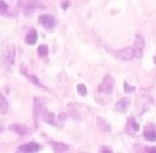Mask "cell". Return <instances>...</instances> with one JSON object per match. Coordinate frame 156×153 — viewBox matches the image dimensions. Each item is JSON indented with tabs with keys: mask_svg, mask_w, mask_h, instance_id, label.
Listing matches in <instances>:
<instances>
[{
	"mask_svg": "<svg viewBox=\"0 0 156 153\" xmlns=\"http://www.w3.org/2000/svg\"><path fill=\"white\" fill-rule=\"evenodd\" d=\"M114 78L112 77V75L106 74L103 78H102L101 83L98 86V93L100 94H112L114 90Z\"/></svg>",
	"mask_w": 156,
	"mask_h": 153,
	"instance_id": "cell-1",
	"label": "cell"
},
{
	"mask_svg": "<svg viewBox=\"0 0 156 153\" xmlns=\"http://www.w3.org/2000/svg\"><path fill=\"white\" fill-rule=\"evenodd\" d=\"M44 108L43 106V101L40 97H34L33 98V107H32V117H33V122H34V127L37 129L39 127V122L41 120V114Z\"/></svg>",
	"mask_w": 156,
	"mask_h": 153,
	"instance_id": "cell-2",
	"label": "cell"
},
{
	"mask_svg": "<svg viewBox=\"0 0 156 153\" xmlns=\"http://www.w3.org/2000/svg\"><path fill=\"white\" fill-rule=\"evenodd\" d=\"M145 46H146V42H145L144 35L140 34V33H137L136 35H135V41H133V44L135 59H140L143 57Z\"/></svg>",
	"mask_w": 156,
	"mask_h": 153,
	"instance_id": "cell-3",
	"label": "cell"
},
{
	"mask_svg": "<svg viewBox=\"0 0 156 153\" xmlns=\"http://www.w3.org/2000/svg\"><path fill=\"white\" fill-rule=\"evenodd\" d=\"M18 5H20V7L22 8V10H23L25 14H27V15L34 13L36 9H39V8L44 7V5L41 4L39 0H20Z\"/></svg>",
	"mask_w": 156,
	"mask_h": 153,
	"instance_id": "cell-4",
	"label": "cell"
},
{
	"mask_svg": "<svg viewBox=\"0 0 156 153\" xmlns=\"http://www.w3.org/2000/svg\"><path fill=\"white\" fill-rule=\"evenodd\" d=\"M41 120L48 124L50 126H53L55 128H61L62 127V124H60L57 119V116H55V112H52L50 110H48L47 108H43L42 114H41Z\"/></svg>",
	"mask_w": 156,
	"mask_h": 153,
	"instance_id": "cell-5",
	"label": "cell"
},
{
	"mask_svg": "<svg viewBox=\"0 0 156 153\" xmlns=\"http://www.w3.org/2000/svg\"><path fill=\"white\" fill-rule=\"evenodd\" d=\"M139 130H140L139 122H137V119L133 116H129L125 125V133L130 137H133Z\"/></svg>",
	"mask_w": 156,
	"mask_h": 153,
	"instance_id": "cell-6",
	"label": "cell"
},
{
	"mask_svg": "<svg viewBox=\"0 0 156 153\" xmlns=\"http://www.w3.org/2000/svg\"><path fill=\"white\" fill-rule=\"evenodd\" d=\"M39 23L42 25L47 31H51L58 24V20L51 14H41L39 16Z\"/></svg>",
	"mask_w": 156,
	"mask_h": 153,
	"instance_id": "cell-7",
	"label": "cell"
},
{
	"mask_svg": "<svg viewBox=\"0 0 156 153\" xmlns=\"http://www.w3.org/2000/svg\"><path fill=\"white\" fill-rule=\"evenodd\" d=\"M112 55H113L115 58L120 59V60H123V61H130V60H133V59H135V53H133V46L113 51Z\"/></svg>",
	"mask_w": 156,
	"mask_h": 153,
	"instance_id": "cell-8",
	"label": "cell"
},
{
	"mask_svg": "<svg viewBox=\"0 0 156 153\" xmlns=\"http://www.w3.org/2000/svg\"><path fill=\"white\" fill-rule=\"evenodd\" d=\"M143 137L148 142H156V125L154 122H146L143 128Z\"/></svg>",
	"mask_w": 156,
	"mask_h": 153,
	"instance_id": "cell-9",
	"label": "cell"
},
{
	"mask_svg": "<svg viewBox=\"0 0 156 153\" xmlns=\"http://www.w3.org/2000/svg\"><path fill=\"white\" fill-rule=\"evenodd\" d=\"M40 150H41V145H40L37 142L35 141H30V142H26V143H23V144H20L16 151L17 152H26V153H35V152H39Z\"/></svg>",
	"mask_w": 156,
	"mask_h": 153,
	"instance_id": "cell-10",
	"label": "cell"
},
{
	"mask_svg": "<svg viewBox=\"0 0 156 153\" xmlns=\"http://www.w3.org/2000/svg\"><path fill=\"white\" fill-rule=\"evenodd\" d=\"M4 61L8 66H12L16 61V46L15 44H9L4 51Z\"/></svg>",
	"mask_w": 156,
	"mask_h": 153,
	"instance_id": "cell-11",
	"label": "cell"
},
{
	"mask_svg": "<svg viewBox=\"0 0 156 153\" xmlns=\"http://www.w3.org/2000/svg\"><path fill=\"white\" fill-rule=\"evenodd\" d=\"M20 74L23 75V76H25V77L28 79V82L31 83V84H33V85H35V86L40 87V89H43V90H48L47 87L44 86L42 83L40 82V79L37 78V76H35L34 74H31V73H28L27 68L24 66V65H22V66H20Z\"/></svg>",
	"mask_w": 156,
	"mask_h": 153,
	"instance_id": "cell-12",
	"label": "cell"
},
{
	"mask_svg": "<svg viewBox=\"0 0 156 153\" xmlns=\"http://www.w3.org/2000/svg\"><path fill=\"white\" fill-rule=\"evenodd\" d=\"M131 106V99L129 97H123V98L118 99V101L114 104V110L119 114H126Z\"/></svg>",
	"mask_w": 156,
	"mask_h": 153,
	"instance_id": "cell-13",
	"label": "cell"
},
{
	"mask_svg": "<svg viewBox=\"0 0 156 153\" xmlns=\"http://www.w3.org/2000/svg\"><path fill=\"white\" fill-rule=\"evenodd\" d=\"M8 129L10 132H14L15 134H17L18 136H26L31 133V129L30 127L24 124H20V122H14V124H10L8 126Z\"/></svg>",
	"mask_w": 156,
	"mask_h": 153,
	"instance_id": "cell-14",
	"label": "cell"
},
{
	"mask_svg": "<svg viewBox=\"0 0 156 153\" xmlns=\"http://www.w3.org/2000/svg\"><path fill=\"white\" fill-rule=\"evenodd\" d=\"M50 145L55 152L63 153V152H68V151H70V145H69V144H67V143H65V142L51 141Z\"/></svg>",
	"mask_w": 156,
	"mask_h": 153,
	"instance_id": "cell-15",
	"label": "cell"
},
{
	"mask_svg": "<svg viewBox=\"0 0 156 153\" xmlns=\"http://www.w3.org/2000/svg\"><path fill=\"white\" fill-rule=\"evenodd\" d=\"M37 40H39V33H37V31H36L35 28L28 30V32L26 33L25 38H24L25 43L28 44V46H34L37 42Z\"/></svg>",
	"mask_w": 156,
	"mask_h": 153,
	"instance_id": "cell-16",
	"label": "cell"
},
{
	"mask_svg": "<svg viewBox=\"0 0 156 153\" xmlns=\"http://www.w3.org/2000/svg\"><path fill=\"white\" fill-rule=\"evenodd\" d=\"M96 127L101 132H104V133H110L112 130V126L110 125V122L102 117L96 118Z\"/></svg>",
	"mask_w": 156,
	"mask_h": 153,
	"instance_id": "cell-17",
	"label": "cell"
},
{
	"mask_svg": "<svg viewBox=\"0 0 156 153\" xmlns=\"http://www.w3.org/2000/svg\"><path fill=\"white\" fill-rule=\"evenodd\" d=\"M9 111V101L4 93H0V115H7Z\"/></svg>",
	"mask_w": 156,
	"mask_h": 153,
	"instance_id": "cell-18",
	"label": "cell"
},
{
	"mask_svg": "<svg viewBox=\"0 0 156 153\" xmlns=\"http://www.w3.org/2000/svg\"><path fill=\"white\" fill-rule=\"evenodd\" d=\"M36 52H37V56H39L41 59H45L49 56V47H48L47 44H40L37 49H36Z\"/></svg>",
	"mask_w": 156,
	"mask_h": 153,
	"instance_id": "cell-19",
	"label": "cell"
},
{
	"mask_svg": "<svg viewBox=\"0 0 156 153\" xmlns=\"http://www.w3.org/2000/svg\"><path fill=\"white\" fill-rule=\"evenodd\" d=\"M76 90H77L78 95H80V97H86V95L88 94L87 87H86V85L84 84V83H79V84H77Z\"/></svg>",
	"mask_w": 156,
	"mask_h": 153,
	"instance_id": "cell-20",
	"label": "cell"
},
{
	"mask_svg": "<svg viewBox=\"0 0 156 153\" xmlns=\"http://www.w3.org/2000/svg\"><path fill=\"white\" fill-rule=\"evenodd\" d=\"M136 86L135 85H131V84H129L127 81L123 82V92L127 93V94H131V93H135L136 92Z\"/></svg>",
	"mask_w": 156,
	"mask_h": 153,
	"instance_id": "cell-21",
	"label": "cell"
},
{
	"mask_svg": "<svg viewBox=\"0 0 156 153\" xmlns=\"http://www.w3.org/2000/svg\"><path fill=\"white\" fill-rule=\"evenodd\" d=\"M8 12H9V6L6 4V1L0 0V15H7Z\"/></svg>",
	"mask_w": 156,
	"mask_h": 153,
	"instance_id": "cell-22",
	"label": "cell"
},
{
	"mask_svg": "<svg viewBox=\"0 0 156 153\" xmlns=\"http://www.w3.org/2000/svg\"><path fill=\"white\" fill-rule=\"evenodd\" d=\"M68 117H69V115L68 112H65V111H61V112H59L58 116H57V119H58V122L60 124H63V122H66L68 120Z\"/></svg>",
	"mask_w": 156,
	"mask_h": 153,
	"instance_id": "cell-23",
	"label": "cell"
},
{
	"mask_svg": "<svg viewBox=\"0 0 156 153\" xmlns=\"http://www.w3.org/2000/svg\"><path fill=\"white\" fill-rule=\"evenodd\" d=\"M68 115H69V117H71L73 119H75V120L80 119V115H79V112H78L77 110H69V111H68Z\"/></svg>",
	"mask_w": 156,
	"mask_h": 153,
	"instance_id": "cell-24",
	"label": "cell"
},
{
	"mask_svg": "<svg viewBox=\"0 0 156 153\" xmlns=\"http://www.w3.org/2000/svg\"><path fill=\"white\" fill-rule=\"evenodd\" d=\"M101 153H112L113 152V150L111 149L110 146H108V145H102V146H100V150H98Z\"/></svg>",
	"mask_w": 156,
	"mask_h": 153,
	"instance_id": "cell-25",
	"label": "cell"
},
{
	"mask_svg": "<svg viewBox=\"0 0 156 153\" xmlns=\"http://www.w3.org/2000/svg\"><path fill=\"white\" fill-rule=\"evenodd\" d=\"M143 151L144 152H152V153H156V146H148V145H143Z\"/></svg>",
	"mask_w": 156,
	"mask_h": 153,
	"instance_id": "cell-26",
	"label": "cell"
},
{
	"mask_svg": "<svg viewBox=\"0 0 156 153\" xmlns=\"http://www.w3.org/2000/svg\"><path fill=\"white\" fill-rule=\"evenodd\" d=\"M70 6H71V2L69 1V0H63L62 2H61V8H62V10H67Z\"/></svg>",
	"mask_w": 156,
	"mask_h": 153,
	"instance_id": "cell-27",
	"label": "cell"
},
{
	"mask_svg": "<svg viewBox=\"0 0 156 153\" xmlns=\"http://www.w3.org/2000/svg\"><path fill=\"white\" fill-rule=\"evenodd\" d=\"M4 130H5L4 126H2V125H0V134L2 133V132H4Z\"/></svg>",
	"mask_w": 156,
	"mask_h": 153,
	"instance_id": "cell-28",
	"label": "cell"
},
{
	"mask_svg": "<svg viewBox=\"0 0 156 153\" xmlns=\"http://www.w3.org/2000/svg\"><path fill=\"white\" fill-rule=\"evenodd\" d=\"M153 61H154V64L156 65V53H155V56H154V58H153Z\"/></svg>",
	"mask_w": 156,
	"mask_h": 153,
	"instance_id": "cell-29",
	"label": "cell"
}]
</instances>
